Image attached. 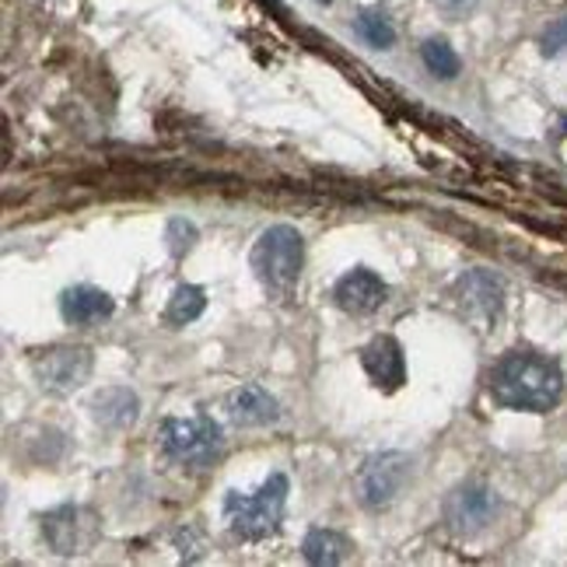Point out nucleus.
Listing matches in <instances>:
<instances>
[{"label": "nucleus", "mask_w": 567, "mask_h": 567, "mask_svg": "<svg viewBox=\"0 0 567 567\" xmlns=\"http://www.w3.org/2000/svg\"><path fill=\"white\" fill-rule=\"evenodd\" d=\"M491 396L505 410L547 413L564 396V372L536 351H508L491 368Z\"/></svg>", "instance_id": "1"}, {"label": "nucleus", "mask_w": 567, "mask_h": 567, "mask_svg": "<svg viewBox=\"0 0 567 567\" xmlns=\"http://www.w3.org/2000/svg\"><path fill=\"white\" fill-rule=\"evenodd\" d=\"M288 476L274 473L267 476L259 491L243 494V491H228L225 494V522L235 539L243 543H264L280 533L284 508H288Z\"/></svg>", "instance_id": "2"}, {"label": "nucleus", "mask_w": 567, "mask_h": 567, "mask_svg": "<svg viewBox=\"0 0 567 567\" xmlns=\"http://www.w3.org/2000/svg\"><path fill=\"white\" fill-rule=\"evenodd\" d=\"M252 277L267 295H291L298 288V277L305 267V238L291 225H274L256 238L249 252Z\"/></svg>", "instance_id": "3"}, {"label": "nucleus", "mask_w": 567, "mask_h": 567, "mask_svg": "<svg viewBox=\"0 0 567 567\" xmlns=\"http://www.w3.org/2000/svg\"><path fill=\"white\" fill-rule=\"evenodd\" d=\"M158 452L186 470H207L225 452V434L210 417H165L158 427Z\"/></svg>", "instance_id": "4"}, {"label": "nucleus", "mask_w": 567, "mask_h": 567, "mask_svg": "<svg viewBox=\"0 0 567 567\" xmlns=\"http://www.w3.org/2000/svg\"><path fill=\"white\" fill-rule=\"evenodd\" d=\"M410 455L403 452H379L372 460H364V466L354 476V494L361 501V508L382 512L396 501L410 480Z\"/></svg>", "instance_id": "5"}, {"label": "nucleus", "mask_w": 567, "mask_h": 567, "mask_svg": "<svg viewBox=\"0 0 567 567\" xmlns=\"http://www.w3.org/2000/svg\"><path fill=\"white\" fill-rule=\"evenodd\" d=\"M95 358L89 347H74V343H60L50 351H39L32 358V372L35 382L50 392H74L92 379Z\"/></svg>", "instance_id": "6"}, {"label": "nucleus", "mask_w": 567, "mask_h": 567, "mask_svg": "<svg viewBox=\"0 0 567 567\" xmlns=\"http://www.w3.org/2000/svg\"><path fill=\"white\" fill-rule=\"evenodd\" d=\"M455 298H460L463 316L480 333H487L497 326L501 312H505V280L491 270H470L460 280V288H455Z\"/></svg>", "instance_id": "7"}, {"label": "nucleus", "mask_w": 567, "mask_h": 567, "mask_svg": "<svg viewBox=\"0 0 567 567\" xmlns=\"http://www.w3.org/2000/svg\"><path fill=\"white\" fill-rule=\"evenodd\" d=\"M497 515V494L487 484H460L445 497V522L455 536L484 533Z\"/></svg>", "instance_id": "8"}, {"label": "nucleus", "mask_w": 567, "mask_h": 567, "mask_svg": "<svg viewBox=\"0 0 567 567\" xmlns=\"http://www.w3.org/2000/svg\"><path fill=\"white\" fill-rule=\"evenodd\" d=\"M333 298H337V305H340L347 316H358L361 319V316H372V312L382 309L385 298H389V284L375 270L358 267V270H347L337 280Z\"/></svg>", "instance_id": "9"}, {"label": "nucleus", "mask_w": 567, "mask_h": 567, "mask_svg": "<svg viewBox=\"0 0 567 567\" xmlns=\"http://www.w3.org/2000/svg\"><path fill=\"white\" fill-rule=\"evenodd\" d=\"M361 368H364V375L372 379V385L382 392H396L406 382V358H403V347L396 337L382 333L372 343H364Z\"/></svg>", "instance_id": "10"}, {"label": "nucleus", "mask_w": 567, "mask_h": 567, "mask_svg": "<svg viewBox=\"0 0 567 567\" xmlns=\"http://www.w3.org/2000/svg\"><path fill=\"white\" fill-rule=\"evenodd\" d=\"M225 410H228V417L238 427H267V424H274L280 417L277 400L270 396L264 385H256V382H246V385L231 389L228 400H225Z\"/></svg>", "instance_id": "11"}, {"label": "nucleus", "mask_w": 567, "mask_h": 567, "mask_svg": "<svg viewBox=\"0 0 567 567\" xmlns=\"http://www.w3.org/2000/svg\"><path fill=\"white\" fill-rule=\"evenodd\" d=\"M113 309H116V301L109 298L102 288H95V284H74V288H68L60 295V316L71 326L102 322V319L113 316Z\"/></svg>", "instance_id": "12"}, {"label": "nucleus", "mask_w": 567, "mask_h": 567, "mask_svg": "<svg viewBox=\"0 0 567 567\" xmlns=\"http://www.w3.org/2000/svg\"><path fill=\"white\" fill-rule=\"evenodd\" d=\"M141 417V400L137 392H130L123 385H113V389H102L92 396V421L102 424V427H134Z\"/></svg>", "instance_id": "13"}, {"label": "nucleus", "mask_w": 567, "mask_h": 567, "mask_svg": "<svg viewBox=\"0 0 567 567\" xmlns=\"http://www.w3.org/2000/svg\"><path fill=\"white\" fill-rule=\"evenodd\" d=\"M42 536H47V543L56 554L63 557L78 554L81 550V512L74 505H60L50 515H42Z\"/></svg>", "instance_id": "14"}, {"label": "nucleus", "mask_w": 567, "mask_h": 567, "mask_svg": "<svg viewBox=\"0 0 567 567\" xmlns=\"http://www.w3.org/2000/svg\"><path fill=\"white\" fill-rule=\"evenodd\" d=\"M301 554L309 564H343L347 557L354 554V543L347 539L343 533H333V529H312L309 536H305L301 543Z\"/></svg>", "instance_id": "15"}, {"label": "nucleus", "mask_w": 567, "mask_h": 567, "mask_svg": "<svg viewBox=\"0 0 567 567\" xmlns=\"http://www.w3.org/2000/svg\"><path fill=\"white\" fill-rule=\"evenodd\" d=\"M204 309H207V291L196 288V284H179L168 298L165 322L168 326H189L193 319L204 316Z\"/></svg>", "instance_id": "16"}, {"label": "nucleus", "mask_w": 567, "mask_h": 567, "mask_svg": "<svg viewBox=\"0 0 567 567\" xmlns=\"http://www.w3.org/2000/svg\"><path fill=\"white\" fill-rule=\"evenodd\" d=\"M354 32L375 50H389L392 42H396V29H392V21L375 8H361L354 14Z\"/></svg>", "instance_id": "17"}, {"label": "nucleus", "mask_w": 567, "mask_h": 567, "mask_svg": "<svg viewBox=\"0 0 567 567\" xmlns=\"http://www.w3.org/2000/svg\"><path fill=\"white\" fill-rule=\"evenodd\" d=\"M421 60H424V68H427L434 78H442V81L460 78V71H463L460 53H455L445 39H427L424 47H421Z\"/></svg>", "instance_id": "18"}, {"label": "nucleus", "mask_w": 567, "mask_h": 567, "mask_svg": "<svg viewBox=\"0 0 567 567\" xmlns=\"http://www.w3.org/2000/svg\"><path fill=\"white\" fill-rule=\"evenodd\" d=\"M165 243H168V252L172 256L183 259L193 249V243H196V228L186 221V217H172L168 228H165Z\"/></svg>", "instance_id": "19"}, {"label": "nucleus", "mask_w": 567, "mask_h": 567, "mask_svg": "<svg viewBox=\"0 0 567 567\" xmlns=\"http://www.w3.org/2000/svg\"><path fill=\"white\" fill-rule=\"evenodd\" d=\"M539 47H543V53H547V56L567 53V14L557 18V21H550L547 32L539 35Z\"/></svg>", "instance_id": "20"}, {"label": "nucleus", "mask_w": 567, "mask_h": 567, "mask_svg": "<svg viewBox=\"0 0 567 567\" xmlns=\"http://www.w3.org/2000/svg\"><path fill=\"white\" fill-rule=\"evenodd\" d=\"M434 8H439L445 18H452V21H460V18H466V14H473L476 11V4L480 0H431Z\"/></svg>", "instance_id": "21"}, {"label": "nucleus", "mask_w": 567, "mask_h": 567, "mask_svg": "<svg viewBox=\"0 0 567 567\" xmlns=\"http://www.w3.org/2000/svg\"><path fill=\"white\" fill-rule=\"evenodd\" d=\"M319 4H333V0H319Z\"/></svg>", "instance_id": "22"}]
</instances>
